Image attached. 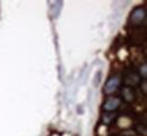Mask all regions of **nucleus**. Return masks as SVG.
Listing matches in <instances>:
<instances>
[{"label": "nucleus", "instance_id": "f257e3e1", "mask_svg": "<svg viewBox=\"0 0 147 136\" xmlns=\"http://www.w3.org/2000/svg\"><path fill=\"white\" fill-rule=\"evenodd\" d=\"M146 20V10L144 7H137L130 15V24L132 26H139Z\"/></svg>", "mask_w": 147, "mask_h": 136}, {"label": "nucleus", "instance_id": "f03ea898", "mask_svg": "<svg viewBox=\"0 0 147 136\" xmlns=\"http://www.w3.org/2000/svg\"><path fill=\"white\" fill-rule=\"evenodd\" d=\"M123 83L126 86L134 89L135 86H137L142 83V78L139 77L138 73H136L134 70H128L123 76Z\"/></svg>", "mask_w": 147, "mask_h": 136}, {"label": "nucleus", "instance_id": "7ed1b4c3", "mask_svg": "<svg viewBox=\"0 0 147 136\" xmlns=\"http://www.w3.org/2000/svg\"><path fill=\"white\" fill-rule=\"evenodd\" d=\"M120 84H121V79H120L119 76H112V77H110L107 81L105 86H104L105 94H112V93H114L119 89Z\"/></svg>", "mask_w": 147, "mask_h": 136}, {"label": "nucleus", "instance_id": "20e7f679", "mask_svg": "<svg viewBox=\"0 0 147 136\" xmlns=\"http://www.w3.org/2000/svg\"><path fill=\"white\" fill-rule=\"evenodd\" d=\"M120 104H121V100H120L119 97H111L104 102V104H103V110H104L105 112H113V111H115V110L120 107Z\"/></svg>", "mask_w": 147, "mask_h": 136}, {"label": "nucleus", "instance_id": "39448f33", "mask_svg": "<svg viewBox=\"0 0 147 136\" xmlns=\"http://www.w3.org/2000/svg\"><path fill=\"white\" fill-rule=\"evenodd\" d=\"M121 95L122 99L126 101V102H134L135 99H136V93H135V90L132 87H129V86H125L122 90H121Z\"/></svg>", "mask_w": 147, "mask_h": 136}, {"label": "nucleus", "instance_id": "423d86ee", "mask_svg": "<svg viewBox=\"0 0 147 136\" xmlns=\"http://www.w3.org/2000/svg\"><path fill=\"white\" fill-rule=\"evenodd\" d=\"M115 118H117L115 114H113V112H105L103 115V117H102V121L105 125H110V124H112L115 120Z\"/></svg>", "mask_w": 147, "mask_h": 136}, {"label": "nucleus", "instance_id": "0eeeda50", "mask_svg": "<svg viewBox=\"0 0 147 136\" xmlns=\"http://www.w3.org/2000/svg\"><path fill=\"white\" fill-rule=\"evenodd\" d=\"M138 75H139V77H140V78L146 79V77H147V66H146V64H143V65L139 67Z\"/></svg>", "mask_w": 147, "mask_h": 136}, {"label": "nucleus", "instance_id": "6e6552de", "mask_svg": "<svg viewBox=\"0 0 147 136\" xmlns=\"http://www.w3.org/2000/svg\"><path fill=\"white\" fill-rule=\"evenodd\" d=\"M137 132H138L140 135L143 134V135L145 136L146 135V128H145V126H144V125H143V126H142V125L137 126Z\"/></svg>", "mask_w": 147, "mask_h": 136}]
</instances>
